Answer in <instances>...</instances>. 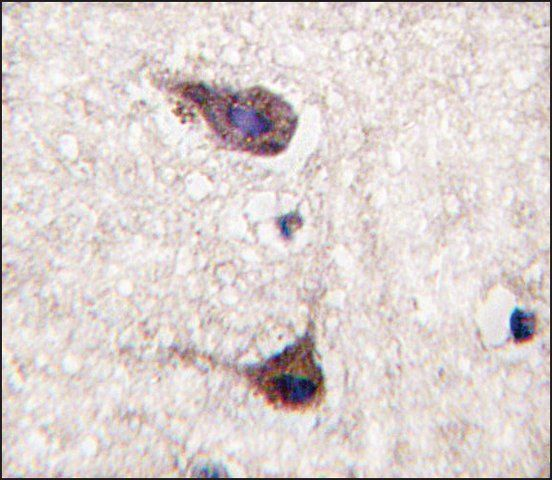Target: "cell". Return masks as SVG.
<instances>
[{"mask_svg":"<svg viewBox=\"0 0 552 480\" xmlns=\"http://www.w3.org/2000/svg\"><path fill=\"white\" fill-rule=\"evenodd\" d=\"M186 94L216 135L234 150L276 155L288 146L297 126L290 104L265 88L217 91L190 85Z\"/></svg>","mask_w":552,"mask_h":480,"instance_id":"1","label":"cell"},{"mask_svg":"<svg viewBox=\"0 0 552 480\" xmlns=\"http://www.w3.org/2000/svg\"><path fill=\"white\" fill-rule=\"evenodd\" d=\"M249 375L267 400L292 410L311 406L323 385V374L307 337L253 367Z\"/></svg>","mask_w":552,"mask_h":480,"instance_id":"2","label":"cell"},{"mask_svg":"<svg viewBox=\"0 0 552 480\" xmlns=\"http://www.w3.org/2000/svg\"><path fill=\"white\" fill-rule=\"evenodd\" d=\"M510 328L515 342H526L535 333V316L531 312L515 308L510 317Z\"/></svg>","mask_w":552,"mask_h":480,"instance_id":"3","label":"cell"}]
</instances>
